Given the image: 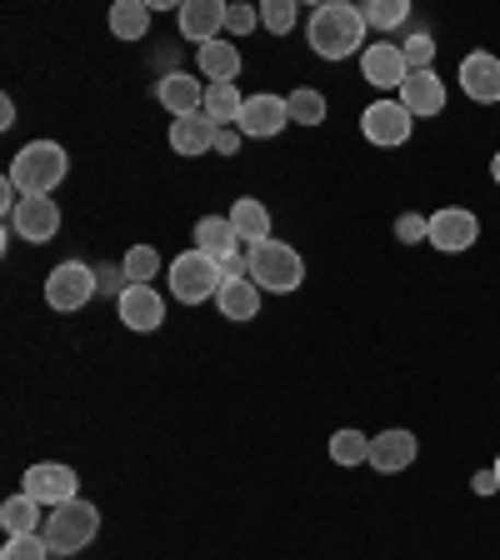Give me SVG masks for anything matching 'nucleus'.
<instances>
[{
	"label": "nucleus",
	"instance_id": "1",
	"mask_svg": "<svg viewBox=\"0 0 500 560\" xmlns=\"http://www.w3.org/2000/svg\"><path fill=\"white\" fill-rule=\"evenodd\" d=\"M365 11L361 5H346V0H326L315 5L311 21H305V40L321 60H350L356 50H365Z\"/></svg>",
	"mask_w": 500,
	"mask_h": 560
},
{
	"label": "nucleus",
	"instance_id": "2",
	"mask_svg": "<svg viewBox=\"0 0 500 560\" xmlns=\"http://www.w3.org/2000/svg\"><path fill=\"white\" fill-rule=\"evenodd\" d=\"M5 175L15 180L21 196H50V190L70 175V155H66V145H56V140H31V145L15 151V161Z\"/></svg>",
	"mask_w": 500,
	"mask_h": 560
},
{
	"label": "nucleus",
	"instance_id": "3",
	"mask_svg": "<svg viewBox=\"0 0 500 560\" xmlns=\"http://www.w3.org/2000/svg\"><path fill=\"white\" fill-rule=\"evenodd\" d=\"M40 536L50 540V550L56 556H81L85 546H91L95 536H101V511H95L91 501H66V505H56V511L46 515V530Z\"/></svg>",
	"mask_w": 500,
	"mask_h": 560
},
{
	"label": "nucleus",
	"instance_id": "4",
	"mask_svg": "<svg viewBox=\"0 0 500 560\" xmlns=\"http://www.w3.org/2000/svg\"><path fill=\"white\" fill-rule=\"evenodd\" d=\"M251 280H256L260 291H270V295H291L295 285L305 280L301 250H295V245H286V241L251 245Z\"/></svg>",
	"mask_w": 500,
	"mask_h": 560
},
{
	"label": "nucleus",
	"instance_id": "5",
	"mask_svg": "<svg viewBox=\"0 0 500 560\" xmlns=\"http://www.w3.org/2000/svg\"><path fill=\"white\" fill-rule=\"evenodd\" d=\"M225 285V270L216 256L206 250H186V256L171 260V295L186 305H200V301H216Z\"/></svg>",
	"mask_w": 500,
	"mask_h": 560
},
{
	"label": "nucleus",
	"instance_id": "6",
	"mask_svg": "<svg viewBox=\"0 0 500 560\" xmlns=\"http://www.w3.org/2000/svg\"><path fill=\"white\" fill-rule=\"evenodd\" d=\"M91 295H101V285H95V266H85V260H60L46 276V305L60 315L81 311Z\"/></svg>",
	"mask_w": 500,
	"mask_h": 560
},
{
	"label": "nucleus",
	"instance_id": "7",
	"mask_svg": "<svg viewBox=\"0 0 500 560\" xmlns=\"http://www.w3.org/2000/svg\"><path fill=\"white\" fill-rule=\"evenodd\" d=\"M361 130H365V140H371V145H385V151H391V145H406V140H410L416 116H410L400 101H391V95H385V101H371L361 110Z\"/></svg>",
	"mask_w": 500,
	"mask_h": 560
},
{
	"label": "nucleus",
	"instance_id": "8",
	"mask_svg": "<svg viewBox=\"0 0 500 560\" xmlns=\"http://www.w3.org/2000/svg\"><path fill=\"white\" fill-rule=\"evenodd\" d=\"M75 486H81V480H75V470L60 466V460H35V466L21 476L25 495H31V501H40V505H50V511H56V505H66V501H75Z\"/></svg>",
	"mask_w": 500,
	"mask_h": 560
},
{
	"label": "nucleus",
	"instance_id": "9",
	"mask_svg": "<svg viewBox=\"0 0 500 560\" xmlns=\"http://www.w3.org/2000/svg\"><path fill=\"white\" fill-rule=\"evenodd\" d=\"M476 241H480L476 210H466V206H441V210L431 215V245H435V250H445V256H461V250H470Z\"/></svg>",
	"mask_w": 500,
	"mask_h": 560
},
{
	"label": "nucleus",
	"instance_id": "10",
	"mask_svg": "<svg viewBox=\"0 0 500 560\" xmlns=\"http://www.w3.org/2000/svg\"><path fill=\"white\" fill-rule=\"evenodd\" d=\"M286 126H291V105H286V95H270V91L245 95V110H241V120H235L241 136L270 140V136H280Z\"/></svg>",
	"mask_w": 500,
	"mask_h": 560
},
{
	"label": "nucleus",
	"instance_id": "11",
	"mask_svg": "<svg viewBox=\"0 0 500 560\" xmlns=\"http://www.w3.org/2000/svg\"><path fill=\"white\" fill-rule=\"evenodd\" d=\"M361 75L375 85V91H400L410 81V66H406V50L396 40H371L361 50Z\"/></svg>",
	"mask_w": 500,
	"mask_h": 560
},
{
	"label": "nucleus",
	"instance_id": "12",
	"mask_svg": "<svg viewBox=\"0 0 500 560\" xmlns=\"http://www.w3.org/2000/svg\"><path fill=\"white\" fill-rule=\"evenodd\" d=\"M11 231L21 235V241H31V245L56 241V231H60V206H56L50 196H25L21 206H15V215H11Z\"/></svg>",
	"mask_w": 500,
	"mask_h": 560
},
{
	"label": "nucleus",
	"instance_id": "13",
	"mask_svg": "<svg viewBox=\"0 0 500 560\" xmlns=\"http://www.w3.org/2000/svg\"><path fill=\"white\" fill-rule=\"evenodd\" d=\"M420 455V441L406 431V425H391V431L371 435V466L381 476H396V470H410Z\"/></svg>",
	"mask_w": 500,
	"mask_h": 560
},
{
	"label": "nucleus",
	"instance_id": "14",
	"mask_svg": "<svg viewBox=\"0 0 500 560\" xmlns=\"http://www.w3.org/2000/svg\"><path fill=\"white\" fill-rule=\"evenodd\" d=\"M225 11H231V5H221V0H186V5L175 11V21H181V35L196 40V50H200V46H210V40H221Z\"/></svg>",
	"mask_w": 500,
	"mask_h": 560
},
{
	"label": "nucleus",
	"instance_id": "15",
	"mask_svg": "<svg viewBox=\"0 0 500 560\" xmlns=\"http://www.w3.org/2000/svg\"><path fill=\"white\" fill-rule=\"evenodd\" d=\"M461 91L476 105H500V60L490 50H470L461 60Z\"/></svg>",
	"mask_w": 500,
	"mask_h": 560
},
{
	"label": "nucleus",
	"instance_id": "16",
	"mask_svg": "<svg viewBox=\"0 0 500 560\" xmlns=\"http://www.w3.org/2000/svg\"><path fill=\"white\" fill-rule=\"evenodd\" d=\"M116 311L130 330H140V336H151V330L165 326V301L155 285H130V291L116 301Z\"/></svg>",
	"mask_w": 500,
	"mask_h": 560
},
{
	"label": "nucleus",
	"instance_id": "17",
	"mask_svg": "<svg viewBox=\"0 0 500 560\" xmlns=\"http://www.w3.org/2000/svg\"><path fill=\"white\" fill-rule=\"evenodd\" d=\"M396 101L406 105L416 120H431V116H441L445 110V81L435 75V70H410V81L400 85Z\"/></svg>",
	"mask_w": 500,
	"mask_h": 560
},
{
	"label": "nucleus",
	"instance_id": "18",
	"mask_svg": "<svg viewBox=\"0 0 500 560\" xmlns=\"http://www.w3.org/2000/svg\"><path fill=\"white\" fill-rule=\"evenodd\" d=\"M155 101H161L175 120H181V116H196L200 105H206V85L190 81L186 70H165L161 81H155Z\"/></svg>",
	"mask_w": 500,
	"mask_h": 560
},
{
	"label": "nucleus",
	"instance_id": "19",
	"mask_svg": "<svg viewBox=\"0 0 500 560\" xmlns=\"http://www.w3.org/2000/svg\"><path fill=\"white\" fill-rule=\"evenodd\" d=\"M216 136H221V126L206 116V110H196V116H181V120H171V151L175 155H206V151H216Z\"/></svg>",
	"mask_w": 500,
	"mask_h": 560
},
{
	"label": "nucleus",
	"instance_id": "20",
	"mask_svg": "<svg viewBox=\"0 0 500 560\" xmlns=\"http://www.w3.org/2000/svg\"><path fill=\"white\" fill-rule=\"evenodd\" d=\"M196 66H200V75H206V85H235V75H241V50H235V40H210V46L196 50Z\"/></svg>",
	"mask_w": 500,
	"mask_h": 560
},
{
	"label": "nucleus",
	"instance_id": "21",
	"mask_svg": "<svg viewBox=\"0 0 500 560\" xmlns=\"http://www.w3.org/2000/svg\"><path fill=\"white\" fill-rule=\"evenodd\" d=\"M216 305H221L225 320L245 326V320H256V311H260V285L251 276H245V280H225L221 295H216Z\"/></svg>",
	"mask_w": 500,
	"mask_h": 560
},
{
	"label": "nucleus",
	"instance_id": "22",
	"mask_svg": "<svg viewBox=\"0 0 500 560\" xmlns=\"http://www.w3.org/2000/svg\"><path fill=\"white\" fill-rule=\"evenodd\" d=\"M241 245H245V241L235 235L231 215H200V225H196V250H206V256L225 260V256H235Z\"/></svg>",
	"mask_w": 500,
	"mask_h": 560
},
{
	"label": "nucleus",
	"instance_id": "23",
	"mask_svg": "<svg viewBox=\"0 0 500 560\" xmlns=\"http://www.w3.org/2000/svg\"><path fill=\"white\" fill-rule=\"evenodd\" d=\"M231 225H235V235H241L245 245H260V241H270V210L260 206L256 196H241L231 206Z\"/></svg>",
	"mask_w": 500,
	"mask_h": 560
},
{
	"label": "nucleus",
	"instance_id": "24",
	"mask_svg": "<svg viewBox=\"0 0 500 560\" xmlns=\"http://www.w3.org/2000/svg\"><path fill=\"white\" fill-rule=\"evenodd\" d=\"M0 525H5V536H40L46 530V521H40V501H31V495H11V501L0 505Z\"/></svg>",
	"mask_w": 500,
	"mask_h": 560
},
{
	"label": "nucleus",
	"instance_id": "25",
	"mask_svg": "<svg viewBox=\"0 0 500 560\" xmlns=\"http://www.w3.org/2000/svg\"><path fill=\"white\" fill-rule=\"evenodd\" d=\"M151 31V5L146 0H116L111 5V35L116 40H146Z\"/></svg>",
	"mask_w": 500,
	"mask_h": 560
},
{
	"label": "nucleus",
	"instance_id": "26",
	"mask_svg": "<svg viewBox=\"0 0 500 560\" xmlns=\"http://www.w3.org/2000/svg\"><path fill=\"white\" fill-rule=\"evenodd\" d=\"M216 126H235L245 110V95L235 91V85H206V105H200Z\"/></svg>",
	"mask_w": 500,
	"mask_h": 560
},
{
	"label": "nucleus",
	"instance_id": "27",
	"mask_svg": "<svg viewBox=\"0 0 500 560\" xmlns=\"http://www.w3.org/2000/svg\"><path fill=\"white\" fill-rule=\"evenodd\" d=\"M330 460H336V466H361V460H371V435H361L356 425L336 431L330 435Z\"/></svg>",
	"mask_w": 500,
	"mask_h": 560
},
{
	"label": "nucleus",
	"instance_id": "28",
	"mask_svg": "<svg viewBox=\"0 0 500 560\" xmlns=\"http://www.w3.org/2000/svg\"><path fill=\"white\" fill-rule=\"evenodd\" d=\"M286 105H291V126H321L326 120V95L321 91H311V85H301V91H291L286 95Z\"/></svg>",
	"mask_w": 500,
	"mask_h": 560
},
{
	"label": "nucleus",
	"instance_id": "29",
	"mask_svg": "<svg viewBox=\"0 0 500 560\" xmlns=\"http://www.w3.org/2000/svg\"><path fill=\"white\" fill-rule=\"evenodd\" d=\"M120 266H126L130 285H151V280L161 276V256H155V245H130Z\"/></svg>",
	"mask_w": 500,
	"mask_h": 560
},
{
	"label": "nucleus",
	"instance_id": "30",
	"mask_svg": "<svg viewBox=\"0 0 500 560\" xmlns=\"http://www.w3.org/2000/svg\"><path fill=\"white\" fill-rule=\"evenodd\" d=\"M365 11V25H381V31H396V25H406L410 15V0H371V5H361Z\"/></svg>",
	"mask_w": 500,
	"mask_h": 560
},
{
	"label": "nucleus",
	"instance_id": "31",
	"mask_svg": "<svg viewBox=\"0 0 500 560\" xmlns=\"http://www.w3.org/2000/svg\"><path fill=\"white\" fill-rule=\"evenodd\" d=\"M295 15H301L295 0H266V5H260V25H266L270 35H291Z\"/></svg>",
	"mask_w": 500,
	"mask_h": 560
},
{
	"label": "nucleus",
	"instance_id": "32",
	"mask_svg": "<svg viewBox=\"0 0 500 560\" xmlns=\"http://www.w3.org/2000/svg\"><path fill=\"white\" fill-rule=\"evenodd\" d=\"M56 550H50L46 536H11L5 540V550H0V560H50Z\"/></svg>",
	"mask_w": 500,
	"mask_h": 560
},
{
	"label": "nucleus",
	"instance_id": "33",
	"mask_svg": "<svg viewBox=\"0 0 500 560\" xmlns=\"http://www.w3.org/2000/svg\"><path fill=\"white\" fill-rule=\"evenodd\" d=\"M400 50H406V66H410V70H435V40H431L426 31L410 35Z\"/></svg>",
	"mask_w": 500,
	"mask_h": 560
},
{
	"label": "nucleus",
	"instance_id": "34",
	"mask_svg": "<svg viewBox=\"0 0 500 560\" xmlns=\"http://www.w3.org/2000/svg\"><path fill=\"white\" fill-rule=\"evenodd\" d=\"M95 285H101V295H126L130 291V276H126V266H95Z\"/></svg>",
	"mask_w": 500,
	"mask_h": 560
},
{
	"label": "nucleus",
	"instance_id": "35",
	"mask_svg": "<svg viewBox=\"0 0 500 560\" xmlns=\"http://www.w3.org/2000/svg\"><path fill=\"white\" fill-rule=\"evenodd\" d=\"M396 235H400L406 245L431 241V215H400V221H396Z\"/></svg>",
	"mask_w": 500,
	"mask_h": 560
},
{
	"label": "nucleus",
	"instance_id": "36",
	"mask_svg": "<svg viewBox=\"0 0 500 560\" xmlns=\"http://www.w3.org/2000/svg\"><path fill=\"white\" fill-rule=\"evenodd\" d=\"M256 25H260L256 5H231V11H225V31H231V35H251Z\"/></svg>",
	"mask_w": 500,
	"mask_h": 560
},
{
	"label": "nucleus",
	"instance_id": "37",
	"mask_svg": "<svg viewBox=\"0 0 500 560\" xmlns=\"http://www.w3.org/2000/svg\"><path fill=\"white\" fill-rule=\"evenodd\" d=\"M235 151H241V130L221 126V136H216V155H235Z\"/></svg>",
	"mask_w": 500,
	"mask_h": 560
},
{
	"label": "nucleus",
	"instance_id": "38",
	"mask_svg": "<svg viewBox=\"0 0 500 560\" xmlns=\"http://www.w3.org/2000/svg\"><path fill=\"white\" fill-rule=\"evenodd\" d=\"M470 486H476V495H500V480H496V470H480V476L470 480Z\"/></svg>",
	"mask_w": 500,
	"mask_h": 560
},
{
	"label": "nucleus",
	"instance_id": "39",
	"mask_svg": "<svg viewBox=\"0 0 500 560\" xmlns=\"http://www.w3.org/2000/svg\"><path fill=\"white\" fill-rule=\"evenodd\" d=\"M0 126H5V130L15 126V101H11V95H5V101H0Z\"/></svg>",
	"mask_w": 500,
	"mask_h": 560
},
{
	"label": "nucleus",
	"instance_id": "40",
	"mask_svg": "<svg viewBox=\"0 0 500 560\" xmlns=\"http://www.w3.org/2000/svg\"><path fill=\"white\" fill-rule=\"evenodd\" d=\"M490 180H496V186H500V151L490 155Z\"/></svg>",
	"mask_w": 500,
	"mask_h": 560
},
{
	"label": "nucleus",
	"instance_id": "41",
	"mask_svg": "<svg viewBox=\"0 0 500 560\" xmlns=\"http://www.w3.org/2000/svg\"><path fill=\"white\" fill-rule=\"evenodd\" d=\"M490 470H496V480H500V455H496V466H490Z\"/></svg>",
	"mask_w": 500,
	"mask_h": 560
}]
</instances>
